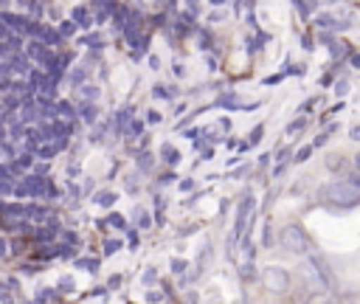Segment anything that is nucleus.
Returning <instances> with one entry per match:
<instances>
[{
  "mask_svg": "<svg viewBox=\"0 0 360 304\" xmlns=\"http://www.w3.org/2000/svg\"><path fill=\"white\" fill-rule=\"evenodd\" d=\"M323 200L338 203V205H354L360 200V189L352 180H335L323 189Z\"/></svg>",
  "mask_w": 360,
  "mask_h": 304,
  "instance_id": "nucleus-1",
  "label": "nucleus"
},
{
  "mask_svg": "<svg viewBox=\"0 0 360 304\" xmlns=\"http://www.w3.org/2000/svg\"><path fill=\"white\" fill-rule=\"evenodd\" d=\"M267 284L276 287V290H284V287H287V276H284L281 270H270V273H267Z\"/></svg>",
  "mask_w": 360,
  "mask_h": 304,
  "instance_id": "nucleus-3",
  "label": "nucleus"
},
{
  "mask_svg": "<svg viewBox=\"0 0 360 304\" xmlns=\"http://www.w3.org/2000/svg\"><path fill=\"white\" fill-rule=\"evenodd\" d=\"M281 245H284L287 251H292V253H301V251L309 248V239H307V234H304L298 225H287V228L281 231Z\"/></svg>",
  "mask_w": 360,
  "mask_h": 304,
  "instance_id": "nucleus-2",
  "label": "nucleus"
}]
</instances>
